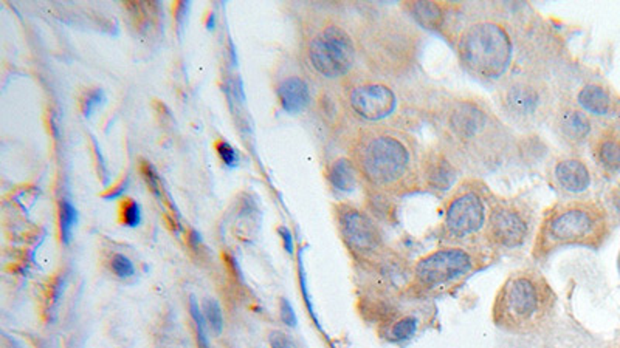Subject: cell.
I'll use <instances>...</instances> for the list:
<instances>
[{"mask_svg":"<svg viewBox=\"0 0 620 348\" xmlns=\"http://www.w3.org/2000/svg\"><path fill=\"white\" fill-rule=\"evenodd\" d=\"M203 314L206 319V324L210 325V328L216 334L222 333L223 328V316H222V308L214 299H206L203 302Z\"/></svg>","mask_w":620,"mask_h":348,"instance_id":"cb8c5ba5","label":"cell"},{"mask_svg":"<svg viewBox=\"0 0 620 348\" xmlns=\"http://www.w3.org/2000/svg\"><path fill=\"white\" fill-rule=\"evenodd\" d=\"M78 214L77 209L68 200H62L59 203V232L62 243H70L73 227L77 225Z\"/></svg>","mask_w":620,"mask_h":348,"instance_id":"7402d4cb","label":"cell"},{"mask_svg":"<svg viewBox=\"0 0 620 348\" xmlns=\"http://www.w3.org/2000/svg\"><path fill=\"white\" fill-rule=\"evenodd\" d=\"M590 145L594 160L603 170L616 172L620 169V139L614 130L606 129L596 134Z\"/></svg>","mask_w":620,"mask_h":348,"instance_id":"ac0fdd59","label":"cell"},{"mask_svg":"<svg viewBox=\"0 0 620 348\" xmlns=\"http://www.w3.org/2000/svg\"><path fill=\"white\" fill-rule=\"evenodd\" d=\"M326 176L332 187L340 192H352L360 181L359 170L349 158H338L334 163H330L326 170Z\"/></svg>","mask_w":620,"mask_h":348,"instance_id":"44dd1931","label":"cell"},{"mask_svg":"<svg viewBox=\"0 0 620 348\" xmlns=\"http://www.w3.org/2000/svg\"><path fill=\"white\" fill-rule=\"evenodd\" d=\"M278 96L286 112L301 113L310 103V88L304 79L290 76L279 85Z\"/></svg>","mask_w":620,"mask_h":348,"instance_id":"ffe728a7","label":"cell"},{"mask_svg":"<svg viewBox=\"0 0 620 348\" xmlns=\"http://www.w3.org/2000/svg\"><path fill=\"white\" fill-rule=\"evenodd\" d=\"M494 194L476 175L464 176L442 203V217L436 227L441 245L484 246L488 209Z\"/></svg>","mask_w":620,"mask_h":348,"instance_id":"52a82bcc","label":"cell"},{"mask_svg":"<svg viewBox=\"0 0 620 348\" xmlns=\"http://www.w3.org/2000/svg\"><path fill=\"white\" fill-rule=\"evenodd\" d=\"M350 152L360 180L372 192L394 198L422 189L421 150L405 129L366 125L357 132Z\"/></svg>","mask_w":620,"mask_h":348,"instance_id":"7a4b0ae2","label":"cell"},{"mask_svg":"<svg viewBox=\"0 0 620 348\" xmlns=\"http://www.w3.org/2000/svg\"><path fill=\"white\" fill-rule=\"evenodd\" d=\"M498 110L504 121L521 130H534L550 121L557 101L550 85L541 76H509L498 85Z\"/></svg>","mask_w":620,"mask_h":348,"instance_id":"ba28073f","label":"cell"},{"mask_svg":"<svg viewBox=\"0 0 620 348\" xmlns=\"http://www.w3.org/2000/svg\"><path fill=\"white\" fill-rule=\"evenodd\" d=\"M494 258L486 246L439 245L412 263L405 294L416 300L452 294Z\"/></svg>","mask_w":620,"mask_h":348,"instance_id":"5b68a950","label":"cell"},{"mask_svg":"<svg viewBox=\"0 0 620 348\" xmlns=\"http://www.w3.org/2000/svg\"><path fill=\"white\" fill-rule=\"evenodd\" d=\"M557 294L540 269L526 267L513 271L501 283L492 303V320L499 330L532 334L554 319Z\"/></svg>","mask_w":620,"mask_h":348,"instance_id":"3957f363","label":"cell"},{"mask_svg":"<svg viewBox=\"0 0 620 348\" xmlns=\"http://www.w3.org/2000/svg\"><path fill=\"white\" fill-rule=\"evenodd\" d=\"M141 174H143V178H145V181H146V185L149 186V189H151L155 197H161L160 178H159V175H157L155 169L151 166V164L143 163Z\"/></svg>","mask_w":620,"mask_h":348,"instance_id":"f1b7e54d","label":"cell"},{"mask_svg":"<svg viewBox=\"0 0 620 348\" xmlns=\"http://www.w3.org/2000/svg\"><path fill=\"white\" fill-rule=\"evenodd\" d=\"M272 348H292L290 342L281 333H273L270 336Z\"/></svg>","mask_w":620,"mask_h":348,"instance_id":"d6a6232c","label":"cell"},{"mask_svg":"<svg viewBox=\"0 0 620 348\" xmlns=\"http://www.w3.org/2000/svg\"><path fill=\"white\" fill-rule=\"evenodd\" d=\"M101 101H103V90L93 88V90H89L83 98H81V110H83L86 116H89L92 115V112L101 104Z\"/></svg>","mask_w":620,"mask_h":348,"instance_id":"83f0119b","label":"cell"},{"mask_svg":"<svg viewBox=\"0 0 620 348\" xmlns=\"http://www.w3.org/2000/svg\"><path fill=\"white\" fill-rule=\"evenodd\" d=\"M400 8L412 19V22L427 30L443 33V30L448 28V23L450 27L453 25V5L442 2H405Z\"/></svg>","mask_w":620,"mask_h":348,"instance_id":"2e32d148","label":"cell"},{"mask_svg":"<svg viewBox=\"0 0 620 348\" xmlns=\"http://www.w3.org/2000/svg\"><path fill=\"white\" fill-rule=\"evenodd\" d=\"M128 183H129L128 178L124 180V181H121L120 185L115 186V187H112L110 191H108L106 194H103V198H104V200H115V198H118V197H121V195L124 194V191H126Z\"/></svg>","mask_w":620,"mask_h":348,"instance_id":"4dcf8cb0","label":"cell"},{"mask_svg":"<svg viewBox=\"0 0 620 348\" xmlns=\"http://www.w3.org/2000/svg\"><path fill=\"white\" fill-rule=\"evenodd\" d=\"M348 105L350 113L368 125L399 127L397 124L405 116L406 101L400 94L397 82L372 76L349 87Z\"/></svg>","mask_w":620,"mask_h":348,"instance_id":"30bf717a","label":"cell"},{"mask_svg":"<svg viewBox=\"0 0 620 348\" xmlns=\"http://www.w3.org/2000/svg\"><path fill=\"white\" fill-rule=\"evenodd\" d=\"M279 313H281V319L286 325L289 327H295L297 325V314L293 311V308L290 305L289 300L281 299V305H279Z\"/></svg>","mask_w":620,"mask_h":348,"instance_id":"f546056e","label":"cell"},{"mask_svg":"<svg viewBox=\"0 0 620 348\" xmlns=\"http://www.w3.org/2000/svg\"><path fill=\"white\" fill-rule=\"evenodd\" d=\"M278 232H279V236H281V240H283V245H284V249L287 251V252H293V237H292V232L287 229L286 226H281L279 229H278Z\"/></svg>","mask_w":620,"mask_h":348,"instance_id":"1f68e13d","label":"cell"},{"mask_svg":"<svg viewBox=\"0 0 620 348\" xmlns=\"http://www.w3.org/2000/svg\"><path fill=\"white\" fill-rule=\"evenodd\" d=\"M335 217L344 245L357 258L375 262L388 254L383 232L374 215L361 207L343 203L337 206Z\"/></svg>","mask_w":620,"mask_h":348,"instance_id":"7c38bea8","label":"cell"},{"mask_svg":"<svg viewBox=\"0 0 620 348\" xmlns=\"http://www.w3.org/2000/svg\"><path fill=\"white\" fill-rule=\"evenodd\" d=\"M110 267H112V271H114V274L120 278H128L135 274L134 263L130 262V258L124 254H115L114 257H112Z\"/></svg>","mask_w":620,"mask_h":348,"instance_id":"484cf974","label":"cell"},{"mask_svg":"<svg viewBox=\"0 0 620 348\" xmlns=\"http://www.w3.org/2000/svg\"><path fill=\"white\" fill-rule=\"evenodd\" d=\"M572 103L579 105L581 110L588 113L590 116H608L614 110V101H612L608 88L603 85L590 82V84L581 85L577 93H575Z\"/></svg>","mask_w":620,"mask_h":348,"instance_id":"e0dca14e","label":"cell"},{"mask_svg":"<svg viewBox=\"0 0 620 348\" xmlns=\"http://www.w3.org/2000/svg\"><path fill=\"white\" fill-rule=\"evenodd\" d=\"M550 125L559 141L569 149H580L590 144L594 138L592 116L588 115L572 101H561L557 104L550 116Z\"/></svg>","mask_w":620,"mask_h":348,"instance_id":"9a60e30c","label":"cell"},{"mask_svg":"<svg viewBox=\"0 0 620 348\" xmlns=\"http://www.w3.org/2000/svg\"><path fill=\"white\" fill-rule=\"evenodd\" d=\"M120 220L124 226L137 227L141 223L140 205L132 198H126L120 207Z\"/></svg>","mask_w":620,"mask_h":348,"instance_id":"d4e9b609","label":"cell"},{"mask_svg":"<svg viewBox=\"0 0 620 348\" xmlns=\"http://www.w3.org/2000/svg\"><path fill=\"white\" fill-rule=\"evenodd\" d=\"M312 68L326 79H341L357 64V47L348 30L328 23L309 42Z\"/></svg>","mask_w":620,"mask_h":348,"instance_id":"8fae6325","label":"cell"},{"mask_svg":"<svg viewBox=\"0 0 620 348\" xmlns=\"http://www.w3.org/2000/svg\"><path fill=\"white\" fill-rule=\"evenodd\" d=\"M421 183L422 189L434 194H448L464 178V169L454 155L441 143H433L421 150Z\"/></svg>","mask_w":620,"mask_h":348,"instance_id":"4fadbf2b","label":"cell"},{"mask_svg":"<svg viewBox=\"0 0 620 348\" xmlns=\"http://www.w3.org/2000/svg\"><path fill=\"white\" fill-rule=\"evenodd\" d=\"M456 56L468 74L487 84L509 78L515 61V37L509 25L494 17H478L456 28Z\"/></svg>","mask_w":620,"mask_h":348,"instance_id":"8992f818","label":"cell"},{"mask_svg":"<svg viewBox=\"0 0 620 348\" xmlns=\"http://www.w3.org/2000/svg\"><path fill=\"white\" fill-rule=\"evenodd\" d=\"M190 309H191V316H192L194 325H196L199 348H210L208 336H206V319H205L203 309L199 308V303L196 302V299H194V297H191V299H190Z\"/></svg>","mask_w":620,"mask_h":348,"instance_id":"603a6c76","label":"cell"},{"mask_svg":"<svg viewBox=\"0 0 620 348\" xmlns=\"http://www.w3.org/2000/svg\"><path fill=\"white\" fill-rule=\"evenodd\" d=\"M537 225L528 201L494 195L488 209L484 246L497 257L523 249L534 242Z\"/></svg>","mask_w":620,"mask_h":348,"instance_id":"9c48e42d","label":"cell"},{"mask_svg":"<svg viewBox=\"0 0 620 348\" xmlns=\"http://www.w3.org/2000/svg\"><path fill=\"white\" fill-rule=\"evenodd\" d=\"M425 112L437 143L470 174L492 172L517 154L518 141L510 125L474 94H439L428 101Z\"/></svg>","mask_w":620,"mask_h":348,"instance_id":"6da1fadb","label":"cell"},{"mask_svg":"<svg viewBox=\"0 0 620 348\" xmlns=\"http://www.w3.org/2000/svg\"><path fill=\"white\" fill-rule=\"evenodd\" d=\"M419 327V319L412 313L391 311L385 316L380 324V333L390 342H402L414 336Z\"/></svg>","mask_w":620,"mask_h":348,"instance_id":"d6986e66","label":"cell"},{"mask_svg":"<svg viewBox=\"0 0 620 348\" xmlns=\"http://www.w3.org/2000/svg\"><path fill=\"white\" fill-rule=\"evenodd\" d=\"M549 185L561 198H581L592 185V174L583 158L574 154L555 156L548 167Z\"/></svg>","mask_w":620,"mask_h":348,"instance_id":"5bb4252c","label":"cell"},{"mask_svg":"<svg viewBox=\"0 0 620 348\" xmlns=\"http://www.w3.org/2000/svg\"><path fill=\"white\" fill-rule=\"evenodd\" d=\"M603 206L586 198H561L543 212L532 242V258L544 262L569 246L599 248L608 236Z\"/></svg>","mask_w":620,"mask_h":348,"instance_id":"277c9868","label":"cell"},{"mask_svg":"<svg viewBox=\"0 0 620 348\" xmlns=\"http://www.w3.org/2000/svg\"><path fill=\"white\" fill-rule=\"evenodd\" d=\"M216 150H217V155L221 156V160L223 161V164H227L228 167L237 166V163H239V156H237L236 149L230 143L223 141V139H219V141H216Z\"/></svg>","mask_w":620,"mask_h":348,"instance_id":"4316f807","label":"cell"}]
</instances>
